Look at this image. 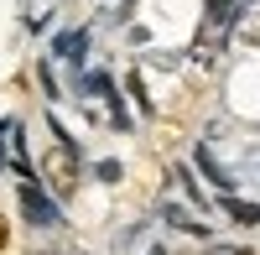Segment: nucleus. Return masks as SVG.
Instances as JSON below:
<instances>
[{
  "label": "nucleus",
  "mask_w": 260,
  "mask_h": 255,
  "mask_svg": "<svg viewBox=\"0 0 260 255\" xmlns=\"http://www.w3.org/2000/svg\"><path fill=\"white\" fill-rule=\"evenodd\" d=\"M42 182H47L57 198H73V193H78V151H73L62 136L42 151Z\"/></svg>",
  "instance_id": "f257e3e1"
},
{
  "label": "nucleus",
  "mask_w": 260,
  "mask_h": 255,
  "mask_svg": "<svg viewBox=\"0 0 260 255\" xmlns=\"http://www.w3.org/2000/svg\"><path fill=\"white\" fill-rule=\"evenodd\" d=\"M21 208H26V219L31 224H57V203L47 198V193H42V187H21Z\"/></svg>",
  "instance_id": "f03ea898"
},
{
  "label": "nucleus",
  "mask_w": 260,
  "mask_h": 255,
  "mask_svg": "<svg viewBox=\"0 0 260 255\" xmlns=\"http://www.w3.org/2000/svg\"><path fill=\"white\" fill-rule=\"evenodd\" d=\"M167 219L177 224V229H187V235H208V224H198V219H187V208H167Z\"/></svg>",
  "instance_id": "7ed1b4c3"
},
{
  "label": "nucleus",
  "mask_w": 260,
  "mask_h": 255,
  "mask_svg": "<svg viewBox=\"0 0 260 255\" xmlns=\"http://www.w3.org/2000/svg\"><path fill=\"white\" fill-rule=\"evenodd\" d=\"M229 214L240 219V224H260V208L255 203H229Z\"/></svg>",
  "instance_id": "20e7f679"
},
{
  "label": "nucleus",
  "mask_w": 260,
  "mask_h": 255,
  "mask_svg": "<svg viewBox=\"0 0 260 255\" xmlns=\"http://www.w3.org/2000/svg\"><path fill=\"white\" fill-rule=\"evenodd\" d=\"M78 47H83V37H78V31H68V37L57 42V52H62V57H78Z\"/></svg>",
  "instance_id": "39448f33"
},
{
  "label": "nucleus",
  "mask_w": 260,
  "mask_h": 255,
  "mask_svg": "<svg viewBox=\"0 0 260 255\" xmlns=\"http://www.w3.org/2000/svg\"><path fill=\"white\" fill-rule=\"evenodd\" d=\"M240 37H245V42H260V16H250V21H245Z\"/></svg>",
  "instance_id": "423d86ee"
},
{
  "label": "nucleus",
  "mask_w": 260,
  "mask_h": 255,
  "mask_svg": "<svg viewBox=\"0 0 260 255\" xmlns=\"http://www.w3.org/2000/svg\"><path fill=\"white\" fill-rule=\"evenodd\" d=\"M6 240H11V224H6V214H0V250H6Z\"/></svg>",
  "instance_id": "0eeeda50"
},
{
  "label": "nucleus",
  "mask_w": 260,
  "mask_h": 255,
  "mask_svg": "<svg viewBox=\"0 0 260 255\" xmlns=\"http://www.w3.org/2000/svg\"><path fill=\"white\" fill-rule=\"evenodd\" d=\"M151 255H161V250H151Z\"/></svg>",
  "instance_id": "6e6552de"
}]
</instances>
